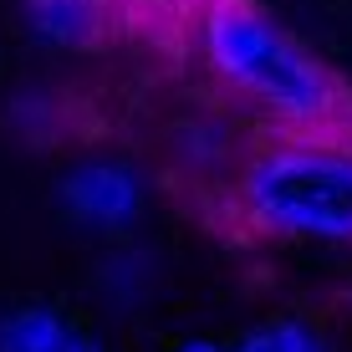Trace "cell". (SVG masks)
Instances as JSON below:
<instances>
[{
	"label": "cell",
	"mask_w": 352,
	"mask_h": 352,
	"mask_svg": "<svg viewBox=\"0 0 352 352\" xmlns=\"http://www.w3.org/2000/svg\"><path fill=\"white\" fill-rule=\"evenodd\" d=\"M72 327L52 307H16L0 317V352H67Z\"/></svg>",
	"instance_id": "obj_5"
},
{
	"label": "cell",
	"mask_w": 352,
	"mask_h": 352,
	"mask_svg": "<svg viewBox=\"0 0 352 352\" xmlns=\"http://www.w3.org/2000/svg\"><path fill=\"white\" fill-rule=\"evenodd\" d=\"M199 41L214 72L265 113L286 123H327L337 113V87L327 67L245 0H214L199 21Z\"/></svg>",
	"instance_id": "obj_1"
},
{
	"label": "cell",
	"mask_w": 352,
	"mask_h": 352,
	"mask_svg": "<svg viewBox=\"0 0 352 352\" xmlns=\"http://www.w3.org/2000/svg\"><path fill=\"white\" fill-rule=\"evenodd\" d=\"M67 352H102V342H92L87 332H72V342H67Z\"/></svg>",
	"instance_id": "obj_7"
},
{
	"label": "cell",
	"mask_w": 352,
	"mask_h": 352,
	"mask_svg": "<svg viewBox=\"0 0 352 352\" xmlns=\"http://www.w3.org/2000/svg\"><path fill=\"white\" fill-rule=\"evenodd\" d=\"M240 204L271 235L352 240V148L317 138L271 143L240 174Z\"/></svg>",
	"instance_id": "obj_2"
},
{
	"label": "cell",
	"mask_w": 352,
	"mask_h": 352,
	"mask_svg": "<svg viewBox=\"0 0 352 352\" xmlns=\"http://www.w3.org/2000/svg\"><path fill=\"white\" fill-rule=\"evenodd\" d=\"M174 352H225L220 342H179Z\"/></svg>",
	"instance_id": "obj_8"
},
{
	"label": "cell",
	"mask_w": 352,
	"mask_h": 352,
	"mask_svg": "<svg viewBox=\"0 0 352 352\" xmlns=\"http://www.w3.org/2000/svg\"><path fill=\"white\" fill-rule=\"evenodd\" d=\"M235 352H332V342H327V332L307 317H271V322L250 327L235 342Z\"/></svg>",
	"instance_id": "obj_6"
},
{
	"label": "cell",
	"mask_w": 352,
	"mask_h": 352,
	"mask_svg": "<svg viewBox=\"0 0 352 352\" xmlns=\"http://www.w3.org/2000/svg\"><path fill=\"white\" fill-rule=\"evenodd\" d=\"M102 6L107 0H26V21L56 46H87L102 31Z\"/></svg>",
	"instance_id": "obj_4"
},
{
	"label": "cell",
	"mask_w": 352,
	"mask_h": 352,
	"mask_svg": "<svg viewBox=\"0 0 352 352\" xmlns=\"http://www.w3.org/2000/svg\"><path fill=\"white\" fill-rule=\"evenodd\" d=\"M62 204L77 225L118 235L143 214V174L123 159H82L62 174Z\"/></svg>",
	"instance_id": "obj_3"
}]
</instances>
